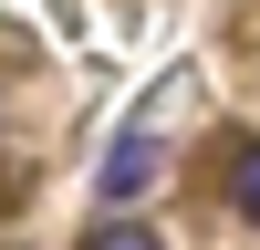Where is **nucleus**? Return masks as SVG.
I'll list each match as a JSON object with an SVG mask.
<instances>
[{
    "instance_id": "f03ea898",
    "label": "nucleus",
    "mask_w": 260,
    "mask_h": 250,
    "mask_svg": "<svg viewBox=\"0 0 260 250\" xmlns=\"http://www.w3.org/2000/svg\"><path fill=\"white\" fill-rule=\"evenodd\" d=\"M229 208L260 229V146H229Z\"/></svg>"
},
{
    "instance_id": "f257e3e1",
    "label": "nucleus",
    "mask_w": 260,
    "mask_h": 250,
    "mask_svg": "<svg viewBox=\"0 0 260 250\" xmlns=\"http://www.w3.org/2000/svg\"><path fill=\"white\" fill-rule=\"evenodd\" d=\"M156 167H167V157H156V136H146V125H136V136H115V157H104V177H94L104 208H125L136 188H156Z\"/></svg>"
},
{
    "instance_id": "7ed1b4c3",
    "label": "nucleus",
    "mask_w": 260,
    "mask_h": 250,
    "mask_svg": "<svg viewBox=\"0 0 260 250\" xmlns=\"http://www.w3.org/2000/svg\"><path fill=\"white\" fill-rule=\"evenodd\" d=\"M83 250H167V240H156V229H146V219H125V208H115V219H104V229H94V240H83Z\"/></svg>"
}]
</instances>
